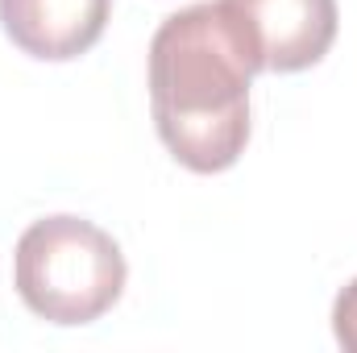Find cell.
<instances>
[{
	"label": "cell",
	"instance_id": "7a4b0ae2",
	"mask_svg": "<svg viewBox=\"0 0 357 353\" xmlns=\"http://www.w3.org/2000/svg\"><path fill=\"white\" fill-rule=\"evenodd\" d=\"M121 246L84 216L33 220L13 254V287L21 303L50 324H91L125 291Z\"/></svg>",
	"mask_w": 357,
	"mask_h": 353
},
{
	"label": "cell",
	"instance_id": "5b68a950",
	"mask_svg": "<svg viewBox=\"0 0 357 353\" xmlns=\"http://www.w3.org/2000/svg\"><path fill=\"white\" fill-rule=\"evenodd\" d=\"M333 333L345 350L357 353V278L349 287H341V295L333 303Z\"/></svg>",
	"mask_w": 357,
	"mask_h": 353
},
{
	"label": "cell",
	"instance_id": "6da1fadb",
	"mask_svg": "<svg viewBox=\"0 0 357 353\" xmlns=\"http://www.w3.org/2000/svg\"><path fill=\"white\" fill-rule=\"evenodd\" d=\"M262 59L225 0L171 13L150 42V104L162 146L195 175L229 171L250 142V84Z\"/></svg>",
	"mask_w": 357,
	"mask_h": 353
},
{
	"label": "cell",
	"instance_id": "3957f363",
	"mask_svg": "<svg viewBox=\"0 0 357 353\" xmlns=\"http://www.w3.org/2000/svg\"><path fill=\"white\" fill-rule=\"evenodd\" d=\"M245 25L262 71L295 75L316 67L337 42V0H225Z\"/></svg>",
	"mask_w": 357,
	"mask_h": 353
},
{
	"label": "cell",
	"instance_id": "277c9868",
	"mask_svg": "<svg viewBox=\"0 0 357 353\" xmlns=\"http://www.w3.org/2000/svg\"><path fill=\"white\" fill-rule=\"evenodd\" d=\"M112 0H0L8 42L42 63H71L104 38Z\"/></svg>",
	"mask_w": 357,
	"mask_h": 353
}]
</instances>
